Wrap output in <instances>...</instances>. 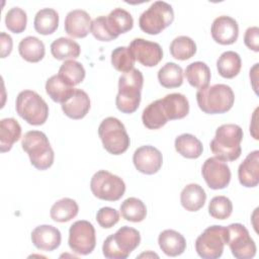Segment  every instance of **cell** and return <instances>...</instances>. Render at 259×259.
Segmentation results:
<instances>
[{
	"instance_id": "cell-1",
	"label": "cell",
	"mask_w": 259,
	"mask_h": 259,
	"mask_svg": "<svg viewBox=\"0 0 259 259\" xmlns=\"http://www.w3.org/2000/svg\"><path fill=\"white\" fill-rule=\"evenodd\" d=\"M243 130L235 123L220 125L214 138L210 142V151L218 159L224 162H232L241 156V142L243 140Z\"/></svg>"
},
{
	"instance_id": "cell-2",
	"label": "cell",
	"mask_w": 259,
	"mask_h": 259,
	"mask_svg": "<svg viewBox=\"0 0 259 259\" xmlns=\"http://www.w3.org/2000/svg\"><path fill=\"white\" fill-rule=\"evenodd\" d=\"M144 84V76L138 69L120 75L118 79V93L115 104L122 113H134L140 106L141 92Z\"/></svg>"
},
{
	"instance_id": "cell-3",
	"label": "cell",
	"mask_w": 259,
	"mask_h": 259,
	"mask_svg": "<svg viewBox=\"0 0 259 259\" xmlns=\"http://www.w3.org/2000/svg\"><path fill=\"white\" fill-rule=\"evenodd\" d=\"M197 105L204 113L220 114L229 111L235 102L233 89L226 84H214L196 92Z\"/></svg>"
},
{
	"instance_id": "cell-4",
	"label": "cell",
	"mask_w": 259,
	"mask_h": 259,
	"mask_svg": "<svg viewBox=\"0 0 259 259\" xmlns=\"http://www.w3.org/2000/svg\"><path fill=\"white\" fill-rule=\"evenodd\" d=\"M21 147L27 153L31 165L37 170H47L53 165L55 154L45 133L40 131L25 133Z\"/></svg>"
},
{
	"instance_id": "cell-5",
	"label": "cell",
	"mask_w": 259,
	"mask_h": 259,
	"mask_svg": "<svg viewBox=\"0 0 259 259\" xmlns=\"http://www.w3.org/2000/svg\"><path fill=\"white\" fill-rule=\"evenodd\" d=\"M140 243V232L134 228L123 226L104 240L102 253L108 259H125Z\"/></svg>"
},
{
	"instance_id": "cell-6",
	"label": "cell",
	"mask_w": 259,
	"mask_h": 259,
	"mask_svg": "<svg viewBox=\"0 0 259 259\" xmlns=\"http://www.w3.org/2000/svg\"><path fill=\"white\" fill-rule=\"evenodd\" d=\"M15 109L18 115L31 125L44 124L49 116V105L32 90H23L18 93Z\"/></svg>"
},
{
	"instance_id": "cell-7",
	"label": "cell",
	"mask_w": 259,
	"mask_h": 259,
	"mask_svg": "<svg viewBox=\"0 0 259 259\" xmlns=\"http://www.w3.org/2000/svg\"><path fill=\"white\" fill-rule=\"evenodd\" d=\"M98 136L109 154L121 155L130 147L131 141L124 124L116 117L104 118L98 126Z\"/></svg>"
},
{
	"instance_id": "cell-8",
	"label": "cell",
	"mask_w": 259,
	"mask_h": 259,
	"mask_svg": "<svg viewBox=\"0 0 259 259\" xmlns=\"http://www.w3.org/2000/svg\"><path fill=\"white\" fill-rule=\"evenodd\" d=\"M174 20L172 6L165 1H155L145 10L140 18V28L151 35H156L168 27Z\"/></svg>"
},
{
	"instance_id": "cell-9",
	"label": "cell",
	"mask_w": 259,
	"mask_h": 259,
	"mask_svg": "<svg viewBox=\"0 0 259 259\" xmlns=\"http://www.w3.org/2000/svg\"><path fill=\"white\" fill-rule=\"evenodd\" d=\"M90 189L93 195L106 201H116L125 192L124 181L106 170H99L91 178Z\"/></svg>"
},
{
	"instance_id": "cell-10",
	"label": "cell",
	"mask_w": 259,
	"mask_h": 259,
	"mask_svg": "<svg viewBox=\"0 0 259 259\" xmlns=\"http://www.w3.org/2000/svg\"><path fill=\"white\" fill-rule=\"evenodd\" d=\"M227 229L213 225L206 228L195 240V251L203 259H217L223 255Z\"/></svg>"
},
{
	"instance_id": "cell-11",
	"label": "cell",
	"mask_w": 259,
	"mask_h": 259,
	"mask_svg": "<svg viewBox=\"0 0 259 259\" xmlns=\"http://www.w3.org/2000/svg\"><path fill=\"white\" fill-rule=\"evenodd\" d=\"M227 229L226 244L237 259H251L256 255V244L245 226L239 223L231 224Z\"/></svg>"
},
{
	"instance_id": "cell-12",
	"label": "cell",
	"mask_w": 259,
	"mask_h": 259,
	"mask_svg": "<svg viewBox=\"0 0 259 259\" xmlns=\"http://www.w3.org/2000/svg\"><path fill=\"white\" fill-rule=\"evenodd\" d=\"M68 244L78 255L90 254L96 246V235L93 225L85 220L76 221L69 229Z\"/></svg>"
},
{
	"instance_id": "cell-13",
	"label": "cell",
	"mask_w": 259,
	"mask_h": 259,
	"mask_svg": "<svg viewBox=\"0 0 259 259\" xmlns=\"http://www.w3.org/2000/svg\"><path fill=\"white\" fill-rule=\"evenodd\" d=\"M202 177L210 189L226 188L231 181L230 167L217 157L207 158L201 167Z\"/></svg>"
},
{
	"instance_id": "cell-14",
	"label": "cell",
	"mask_w": 259,
	"mask_h": 259,
	"mask_svg": "<svg viewBox=\"0 0 259 259\" xmlns=\"http://www.w3.org/2000/svg\"><path fill=\"white\" fill-rule=\"evenodd\" d=\"M138 61L145 67H155L163 59V50L158 42L144 38H135L127 47Z\"/></svg>"
},
{
	"instance_id": "cell-15",
	"label": "cell",
	"mask_w": 259,
	"mask_h": 259,
	"mask_svg": "<svg viewBox=\"0 0 259 259\" xmlns=\"http://www.w3.org/2000/svg\"><path fill=\"white\" fill-rule=\"evenodd\" d=\"M133 162L139 172L147 175H153L161 169L163 156L157 148L146 145L135 151L133 155Z\"/></svg>"
},
{
	"instance_id": "cell-16",
	"label": "cell",
	"mask_w": 259,
	"mask_h": 259,
	"mask_svg": "<svg viewBox=\"0 0 259 259\" xmlns=\"http://www.w3.org/2000/svg\"><path fill=\"white\" fill-rule=\"evenodd\" d=\"M210 32L215 42L228 46L234 44L238 39L239 25L233 17L221 15L213 20L210 27Z\"/></svg>"
},
{
	"instance_id": "cell-17",
	"label": "cell",
	"mask_w": 259,
	"mask_h": 259,
	"mask_svg": "<svg viewBox=\"0 0 259 259\" xmlns=\"http://www.w3.org/2000/svg\"><path fill=\"white\" fill-rule=\"evenodd\" d=\"M62 241L61 232L51 225H40L31 232V242L35 248L50 252L56 250Z\"/></svg>"
},
{
	"instance_id": "cell-18",
	"label": "cell",
	"mask_w": 259,
	"mask_h": 259,
	"mask_svg": "<svg viewBox=\"0 0 259 259\" xmlns=\"http://www.w3.org/2000/svg\"><path fill=\"white\" fill-rule=\"evenodd\" d=\"M90 15L82 9H74L68 12L64 27L68 35L75 38H83L88 35L91 27Z\"/></svg>"
},
{
	"instance_id": "cell-19",
	"label": "cell",
	"mask_w": 259,
	"mask_h": 259,
	"mask_svg": "<svg viewBox=\"0 0 259 259\" xmlns=\"http://www.w3.org/2000/svg\"><path fill=\"white\" fill-rule=\"evenodd\" d=\"M238 178L245 187H255L259 183V151L247 155L238 168Z\"/></svg>"
},
{
	"instance_id": "cell-20",
	"label": "cell",
	"mask_w": 259,
	"mask_h": 259,
	"mask_svg": "<svg viewBox=\"0 0 259 259\" xmlns=\"http://www.w3.org/2000/svg\"><path fill=\"white\" fill-rule=\"evenodd\" d=\"M65 115L72 119H81L90 109V98L82 89H75L73 95L61 105Z\"/></svg>"
},
{
	"instance_id": "cell-21",
	"label": "cell",
	"mask_w": 259,
	"mask_h": 259,
	"mask_svg": "<svg viewBox=\"0 0 259 259\" xmlns=\"http://www.w3.org/2000/svg\"><path fill=\"white\" fill-rule=\"evenodd\" d=\"M160 249L164 254L171 257L181 255L186 249L185 238L175 230H164L158 237Z\"/></svg>"
},
{
	"instance_id": "cell-22",
	"label": "cell",
	"mask_w": 259,
	"mask_h": 259,
	"mask_svg": "<svg viewBox=\"0 0 259 259\" xmlns=\"http://www.w3.org/2000/svg\"><path fill=\"white\" fill-rule=\"evenodd\" d=\"M163 108L169 120L181 119L189 112V102L181 93H170L161 98Z\"/></svg>"
},
{
	"instance_id": "cell-23",
	"label": "cell",
	"mask_w": 259,
	"mask_h": 259,
	"mask_svg": "<svg viewBox=\"0 0 259 259\" xmlns=\"http://www.w3.org/2000/svg\"><path fill=\"white\" fill-rule=\"evenodd\" d=\"M206 193L204 189L196 183L187 184L180 193L181 205L188 211H197L205 203Z\"/></svg>"
},
{
	"instance_id": "cell-24",
	"label": "cell",
	"mask_w": 259,
	"mask_h": 259,
	"mask_svg": "<svg viewBox=\"0 0 259 259\" xmlns=\"http://www.w3.org/2000/svg\"><path fill=\"white\" fill-rule=\"evenodd\" d=\"M21 137V126L12 117L3 118L0 121V151L5 153L11 150L14 143Z\"/></svg>"
},
{
	"instance_id": "cell-25",
	"label": "cell",
	"mask_w": 259,
	"mask_h": 259,
	"mask_svg": "<svg viewBox=\"0 0 259 259\" xmlns=\"http://www.w3.org/2000/svg\"><path fill=\"white\" fill-rule=\"evenodd\" d=\"M106 23L110 32L117 37L121 33H125L134 26V18L132 14L123 8H114L106 16Z\"/></svg>"
},
{
	"instance_id": "cell-26",
	"label": "cell",
	"mask_w": 259,
	"mask_h": 259,
	"mask_svg": "<svg viewBox=\"0 0 259 259\" xmlns=\"http://www.w3.org/2000/svg\"><path fill=\"white\" fill-rule=\"evenodd\" d=\"M168 117L163 108L161 99L151 102L142 113V121L149 130H158L168 122Z\"/></svg>"
},
{
	"instance_id": "cell-27",
	"label": "cell",
	"mask_w": 259,
	"mask_h": 259,
	"mask_svg": "<svg viewBox=\"0 0 259 259\" xmlns=\"http://www.w3.org/2000/svg\"><path fill=\"white\" fill-rule=\"evenodd\" d=\"M188 83L197 89H203L208 86L211 74L209 67L200 61L189 64L184 72Z\"/></svg>"
},
{
	"instance_id": "cell-28",
	"label": "cell",
	"mask_w": 259,
	"mask_h": 259,
	"mask_svg": "<svg viewBox=\"0 0 259 259\" xmlns=\"http://www.w3.org/2000/svg\"><path fill=\"white\" fill-rule=\"evenodd\" d=\"M75 88L69 85L58 74L50 77L46 82V92L51 99L58 103H64L74 93Z\"/></svg>"
},
{
	"instance_id": "cell-29",
	"label": "cell",
	"mask_w": 259,
	"mask_h": 259,
	"mask_svg": "<svg viewBox=\"0 0 259 259\" xmlns=\"http://www.w3.org/2000/svg\"><path fill=\"white\" fill-rule=\"evenodd\" d=\"M19 55L29 63H37L41 61L46 54L44 42L32 35L22 38L18 45Z\"/></svg>"
},
{
	"instance_id": "cell-30",
	"label": "cell",
	"mask_w": 259,
	"mask_h": 259,
	"mask_svg": "<svg viewBox=\"0 0 259 259\" xmlns=\"http://www.w3.org/2000/svg\"><path fill=\"white\" fill-rule=\"evenodd\" d=\"M33 26L37 33L48 35L54 33L59 26V14L53 8L38 10L33 19Z\"/></svg>"
},
{
	"instance_id": "cell-31",
	"label": "cell",
	"mask_w": 259,
	"mask_h": 259,
	"mask_svg": "<svg viewBox=\"0 0 259 259\" xmlns=\"http://www.w3.org/2000/svg\"><path fill=\"white\" fill-rule=\"evenodd\" d=\"M175 150L182 157L187 159H197L203 151L201 142L191 134H182L175 139Z\"/></svg>"
},
{
	"instance_id": "cell-32",
	"label": "cell",
	"mask_w": 259,
	"mask_h": 259,
	"mask_svg": "<svg viewBox=\"0 0 259 259\" xmlns=\"http://www.w3.org/2000/svg\"><path fill=\"white\" fill-rule=\"evenodd\" d=\"M242 67L241 57L234 51L224 52L217 61V69L223 78L232 79L236 77Z\"/></svg>"
},
{
	"instance_id": "cell-33",
	"label": "cell",
	"mask_w": 259,
	"mask_h": 259,
	"mask_svg": "<svg viewBox=\"0 0 259 259\" xmlns=\"http://www.w3.org/2000/svg\"><path fill=\"white\" fill-rule=\"evenodd\" d=\"M79 211L78 203L69 197H64L56 201L50 210L53 221L58 223H66L74 219Z\"/></svg>"
},
{
	"instance_id": "cell-34",
	"label": "cell",
	"mask_w": 259,
	"mask_h": 259,
	"mask_svg": "<svg viewBox=\"0 0 259 259\" xmlns=\"http://www.w3.org/2000/svg\"><path fill=\"white\" fill-rule=\"evenodd\" d=\"M51 53L57 60H74L80 56L81 49L75 40L68 37H59L51 44Z\"/></svg>"
},
{
	"instance_id": "cell-35",
	"label": "cell",
	"mask_w": 259,
	"mask_h": 259,
	"mask_svg": "<svg viewBox=\"0 0 259 259\" xmlns=\"http://www.w3.org/2000/svg\"><path fill=\"white\" fill-rule=\"evenodd\" d=\"M158 81L165 88H177L183 83V70L173 62L166 63L158 71Z\"/></svg>"
},
{
	"instance_id": "cell-36",
	"label": "cell",
	"mask_w": 259,
	"mask_h": 259,
	"mask_svg": "<svg viewBox=\"0 0 259 259\" xmlns=\"http://www.w3.org/2000/svg\"><path fill=\"white\" fill-rule=\"evenodd\" d=\"M121 217L128 222L140 223L146 219L147 207L145 203L137 197L124 199L119 207Z\"/></svg>"
},
{
	"instance_id": "cell-37",
	"label": "cell",
	"mask_w": 259,
	"mask_h": 259,
	"mask_svg": "<svg viewBox=\"0 0 259 259\" xmlns=\"http://www.w3.org/2000/svg\"><path fill=\"white\" fill-rule=\"evenodd\" d=\"M171 56L180 61H185L192 58L196 53V44L194 40L186 35H179L175 37L170 44Z\"/></svg>"
},
{
	"instance_id": "cell-38",
	"label": "cell",
	"mask_w": 259,
	"mask_h": 259,
	"mask_svg": "<svg viewBox=\"0 0 259 259\" xmlns=\"http://www.w3.org/2000/svg\"><path fill=\"white\" fill-rule=\"evenodd\" d=\"M58 75L63 78L69 85L75 86L84 80L86 72L81 63L75 60H66L61 65Z\"/></svg>"
},
{
	"instance_id": "cell-39",
	"label": "cell",
	"mask_w": 259,
	"mask_h": 259,
	"mask_svg": "<svg viewBox=\"0 0 259 259\" xmlns=\"http://www.w3.org/2000/svg\"><path fill=\"white\" fill-rule=\"evenodd\" d=\"M111 65L116 71L126 73L134 69L135 58L126 47H117L111 52Z\"/></svg>"
},
{
	"instance_id": "cell-40",
	"label": "cell",
	"mask_w": 259,
	"mask_h": 259,
	"mask_svg": "<svg viewBox=\"0 0 259 259\" xmlns=\"http://www.w3.org/2000/svg\"><path fill=\"white\" fill-rule=\"evenodd\" d=\"M233 212V203L230 198L224 195H218L210 199L208 203V213L217 220H226Z\"/></svg>"
},
{
	"instance_id": "cell-41",
	"label": "cell",
	"mask_w": 259,
	"mask_h": 259,
	"mask_svg": "<svg viewBox=\"0 0 259 259\" xmlns=\"http://www.w3.org/2000/svg\"><path fill=\"white\" fill-rule=\"evenodd\" d=\"M27 23L26 12L19 8L13 7L8 10L5 15V24L6 27L14 33H21L25 30Z\"/></svg>"
},
{
	"instance_id": "cell-42",
	"label": "cell",
	"mask_w": 259,
	"mask_h": 259,
	"mask_svg": "<svg viewBox=\"0 0 259 259\" xmlns=\"http://www.w3.org/2000/svg\"><path fill=\"white\" fill-rule=\"evenodd\" d=\"M90 31L93 36L100 41H110L115 39L116 37L110 32L107 23H106V16H98L91 22Z\"/></svg>"
},
{
	"instance_id": "cell-43",
	"label": "cell",
	"mask_w": 259,
	"mask_h": 259,
	"mask_svg": "<svg viewBox=\"0 0 259 259\" xmlns=\"http://www.w3.org/2000/svg\"><path fill=\"white\" fill-rule=\"evenodd\" d=\"M96 221L103 229H110L119 221V213L115 208L104 206L99 208L96 213Z\"/></svg>"
},
{
	"instance_id": "cell-44",
	"label": "cell",
	"mask_w": 259,
	"mask_h": 259,
	"mask_svg": "<svg viewBox=\"0 0 259 259\" xmlns=\"http://www.w3.org/2000/svg\"><path fill=\"white\" fill-rule=\"evenodd\" d=\"M244 44L248 49L256 53L259 52V28L257 26H250L246 29Z\"/></svg>"
},
{
	"instance_id": "cell-45",
	"label": "cell",
	"mask_w": 259,
	"mask_h": 259,
	"mask_svg": "<svg viewBox=\"0 0 259 259\" xmlns=\"http://www.w3.org/2000/svg\"><path fill=\"white\" fill-rule=\"evenodd\" d=\"M0 46H1V58H6L12 51L13 41L9 34L2 31L0 33Z\"/></svg>"
}]
</instances>
